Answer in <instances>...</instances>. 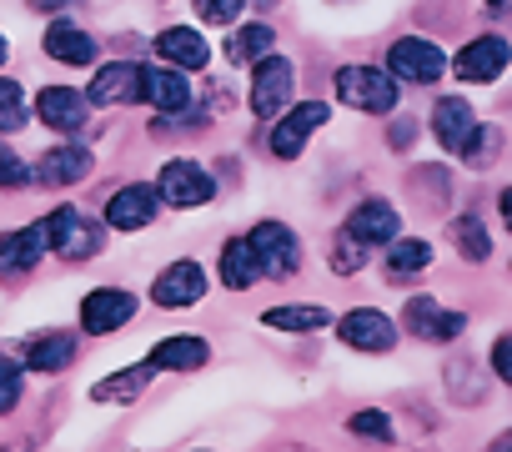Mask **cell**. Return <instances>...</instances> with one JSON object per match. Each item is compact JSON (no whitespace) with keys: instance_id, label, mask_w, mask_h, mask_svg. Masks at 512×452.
<instances>
[{"instance_id":"obj_28","label":"cell","mask_w":512,"mask_h":452,"mask_svg":"<svg viewBox=\"0 0 512 452\" xmlns=\"http://www.w3.org/2000/svg\"><path fill=\"white\" fill-rule=\"evenodd\" d=\"M332 322H337V312H327V307H317V302H302V307H272V312L262 317V327H272V332H297V337L327 332Z\"/></svg>"},{"instance_id":"obj_2","label":"cell","mask_w":512,"mask_h":452,"mask_svg":"<svg viewBox=\"0 0 512 452\" xmlns=\"http://www.w3.org/2000/svg\"><path fill=\"white\" fill-rule=\"evenodd\" d=\"M246 242H251L256 262H262L267 282H287V277L302 272V242H297V232L287 221H256L246 232Z\"/></svg>"},{"instance_id":"obj_22","label":"cell","mask_w":512,"mask_h":452,"mask_svg":"<svg viewBox=\"0 0 512 452\" xmlns=\"http://www.w3.org/2000/svg\"><path fill=\"white\" fill-rule=\"evenodd\" d=\"M211 362V342L196 337V332H176V337H161L151 352H146V367L151 372H201Z\"/></svg>"},{"instance_id":"obj_9","label":"cell","mask_w":512,"mask_h":452,"mask_svg":"<svg viewBox=\"0 0 512 452\" xmlns=\"http://www.w3.org/2000/svg\"><path fill=\"white\" fill-rule=\"evenodd\" d=\"M206 267L201 262H191V257H176V262H166L161 272H156V282H151V302L156 307H166V312H181V307H196L201 297H206Z\"/></svg>"},{"instance_id":"obj_25","label":"cell","mask_w":512,"mask_h":452,"mask_svg":"<svg viewBox=\"0 0 512 452\" xmlns=\"http://www.w3.org/2000/svg\"><path fill=\"white\" fill-rule=\"evenodd\" d=\"M216 277H221L226 292H246V287H256V282H267V277H262V262H256V252H251L246 237H231V242L221 247Z\"/></svg>"},{"instance_id":"obj_12","label":"cell","mask_w":512,"mask_h":452,"mask_svg":"<svg viewBox=\"0 0 512 452\" xmlns=\"http://www.w3.org/2000/svg\"><path fill=\"white\" fill-rule=\"evenodd\" d=\"M402 327H407L417 342H457V337L467 332V312H447L437 297L417 292V297H407V307H402Z\"/></svg>"},{"instance_id":"obj_23","label":"cell","mask_w":512,"mask_h":452,"mask_svg":"<svg viewBox=\"0 0 512 452\" xmlns=\"http://www.w3.org/2000/svg\"><path fill=\"white\" fill-rule=\"evenodd\" d=\"M141 101L146 106H156L161 116H191V81H186V71H176V66H146V91H141Z\"/></svg>"},{"instance_id":"obj_16","label":"cell","mask_w":512,"mask_h":452,"mask_svg":"<svg viewBox=\"0 0 512 452\" xmlns=\"http://www.w3.org/2000/svg\"><path fill=\"white\" fill-rule=\"evenodd\" d=\"M76 352H81V342H76V332H66V327H46V332H36V337L21 342L26 372H41V377L71 372V367H76Z\"/></svg>"},{"instance_id":"obj_15","label":"cell","mask_w":512,"mask_h":452,"mask_svg":"<svg viewBox=\"0 0 512 452\" xmlns=\"http://www.w3.org/2000/svg\"><path fill=\"white\" fill-rule=\"evenodd\" d=\"M36 121L51 126L56 136H81L91 126V101L76 86H46L36 96Z\"/></svg>"},{"instance_id":"obj_44","label":"cell","mask_w":512,"mask_h":452,"mask_svg":"<svg viewBox=\"0 0 512 452\" xmlns=\"http://www.w3.org/2000/svg\"><path fill=\"white\" fill-rule=\"evenodd\" d=\"M191 452H216V447H191Z\"/></svg>"},{"instance_id":"obj_26","label":"cell","mask_w":512,"mask_h":452,"mask_svg":"<svg viewBox=\"0 0 512 452\" xmlns=\"http://www.w3.org/2000/svg\"><path fill=\"white\" fill-rule=\"evenodd\" d=\"M427 267H432V242H422V237H397V242L387 247V257H382V272H387L392 287L417 282Z\"/></svg>"},{"instance_id":"obj_37","label":"cell","mask_w":512,"mask_h":452,"mask_svg":"<svg viewBox=\"0 0 512 452\" xmlns=\"http://www.w3.org/2000/svg\"><path fill=\"white\" fill-rule=\"evenodd\" d=\"M487 372H492L497 382H507V387H512V332L492 337V347H487Z\"/></svg>"},{"instance_id":"obj_3","label":"cell","mask_w":512,"mask_h":452,"mask_svg":"<svg viewBox=\"0 0 512 452\" xmlns=\"http://www.w3.org/2000/svg\"><path fill=\"white\" fill-rule=\"evenodd\" d=\"M337 86V101L352 106V111H367V116H387L397 106V81L377 66H342L332 76Z\"/></svg>"},{"instance_id":"obj_27","label":"cell","mask_w":512,"mask_h":452,"mask_svg":"<svg viewBox=\"0 0 512 452\" xmlns=\"http://www.w3.org/2000/svg\"><path fill=\"white\" fill-rule=\"evenodd\" d=\"M151 367L141 362V367H121V372H111V377H101V382H91V402H101V407H131V402H141L146 397V387H151Z\"/></svg>"},{"instance_id":"obj_20","label":"cell","mask_w":512,"mask_h":452,"mask_svg":"<svg viewBox=\"0 0 512 452\" xmlns=\"http://www.w3.org/2000/svg\"><path fill=\"white\" fill-rule=\"evenodd\" d=\"M96 171V151L81 146V141H56L46 156H36V181L61 191V186H76Z\"/></svg>"},{"instance_id":"obj_14","label":"cell","mask_w":512,"mask_h":452,"mask_svg":"<svg viewBox=\"0 0 512 452\" xmlns=\"http://www.w3.org/2000/svg\"><path fill=\"white\" fill-rule=\"evenodd\" d=\"M477 131H482V121H477V111H472L467 96H442L432 106V136H437V146L447 156H467L472 141H477Z\"/></svg>"},{"instance_id":"obj_31","label":"cell","mask_w":512,"mask_h":452,"mask_svg":"<svg viewBox=\"0 0 512 452\" xmlns=\"http://www.w3.org/2000/svg\"><path fill=\"white\" fill-rule=\"evenodd\" d=\"M347 432L362 437V442H372V447H397V422H392V412H382V407L352 412V417H347Z\"/></svg>"},{"instance_id":"obj_18","label":"cell","mask_w":512,"mask_h":452,"mask_svg":"<svg viewBox=\"0 0 512 452\" xmlns=\"http://www.w3.org/2000/svg\"><path fill=\"white\" fill-rule=\"evenodd\" d=\"M141 91H146V66L106 61V66H96V76L86 86V101L91 106H131V101H141Z\"/></svg>"},{"instance_id":"obj_24","label":"cell","mask_w":512,"mask_h":452,"mask_svg":"<svg viewBox=\"0 0 512 452\" xmlns=\"http://www.w3.org/2000/svg\"><path fill=\"white\" fill-rule=\"evenodd\" d=\"M151 46H156V56H161L166 66H176V71H201V66L211 61L206 36H201V31H191V26H166Z\"/></svg>"},{"instance_id":"obj_19","label":"cell","mask_w":512,"mask_h":452,"mask_svg":"<svg viewBox=\"0 0 512 452\" xmlns=\"http://www.w3.org/2000/svg\"><path fill=\"white\" fill-rule=\"evenodd\" d=\"M507 66H512V46H507L502 36H477V41H467V46L457 51V61H452L457 81H472V86H492Z\"/></svg>"},{"instance_id":"obj_40","label":"cell","mask_w":512,"mask_h":452,"mask_svg":"<svg viewBox=\"0 0 512 452\" xmlns=\"http://www.w3.org/2000/svg\"><path fill=\"white\" fill-rule=\"evenodd\" d=\"M497 206H502V226H507V232H512V186L502 191V201H497Z\"/></svg>"},{"instance_id":"obj_43","label":"cell","mask_w":512,"mask_h":452,"mask_svg":"<svg viewBox=\"0 0 512 452\" xmlns=\"http://www.w3.org/2000/svg\"><path fill=\"white\" fill-rule=\"evenodd\" d=\"M487 6H492V11H497V6H507V0H487Z\"/></svg>"},{"instance_id":"obj_38","label":"cell","mask_w":512,"mask_h":452,"mask_svg":"<svg viewBox=\"0 0 512 452\" xmlns=\"http://www.w3.org/2000/svg\"><path fill=\"white\" fill-rule=\"evenodd\" d=\"M241 11H246V0H196V16L206 26H231Z\"/></svg>"},{"instance_id":"obj_13","label":"cell","mask_w":512,"mask_h":452,"mask_svg":"<svg viewBox=\"0 0 512 452\" xmlns=\"http://www.w3.org/2000/svg\"><path fill=\"white\" fill-rule=\"evenodd\" d=\"M342 232H352L367 252H387L397 237H402V216H397V206L392 201H382V196H367V201H357L352 206V216L342 221Z\"/></svg>"},{"instance_id":"obj_5","label":"cell","mask_w":512,"mask_h":452,"mask_svg":"<svg viewBox=\"0 0 512 452\" xmlns=\"http://www.w3.org/2000/svg\"><path fill=\"white\" fill-rule=\"evenodd\" d=\"M141 312V297L126 287H96L81 297V332L86 337H116L121 327H131Z\"/></svg>"},{"instance_id":"obj_32","label":"cell","mask_w":512,"mask_h":452,"mask_svg":"<svg viewBox=\"0 0 512 452\" xmlns=\"http://www.w3.org/2000/svg\"><path fill=\"white\" fill-rule=\"evenodd\" d=\"M21 402H26V362H21V352L11 357L0 347V417H16Z\"/></svg>"},{"instance_id":"obj_34","label":"cell","mask_w":512,"mask_h":452,"mask_svg":"<svg viewBox=\"0 0 512 452\" xmlns=\"http://www.w3.org/2000/svg\"><path fill=\"white\" fill-rule=\"evenodd\" d=\"M367 262H372V252H367L352 232H337V237H332V247H327V267H332L337 277H357Z\"/></svg>"},{"instance_id":"obj_10","label":"cell","mask_w":512,"mask_h":452,"mask_svg":"<svg viewBox=\"0 0 512 452\" xmlns=\"http://www.w3.org/2000/svg\"><path fill=\"white\" fill-rule=\"evenodd\" d=\"M161 206H166V201H161V191H156L151 181H126V186L106 201L101 221L111 226V232H146Z\"/></svg>"},{"instance_id":"obj_21","label":"cell","mask_w":512,"mask_h":452,"mask_svg":"<svg viewBox=\"0 0 512 452\" xmlns=\"http://www.w3.org/2000/svg\"><path fill=\"white\" fill-rule=\"evenodd\" d=\"M41 51H46L51 61H61V66H96L101 41H96L91 31H81L76 21L56 16V21L46 26V36H41Z\"/></svg>"},{"instance_id":"obj_4","label":"cell","mask_w":512,"mask_h":452,"mask_svg":"<svg viewBox=\"0 0 512 452\" xmlns=\"http://www.w3.org/2000/svg\"><path fill=\"white\" fill-rule=\"evenodd\" d=\"M156 191H161L166 206H176V211H196V206H206V201L216 196V176H211L201 161H191V156H171V161H161Z\"/></svg>"},{"instance_id":"obj_35","label":"cell","mask_w":512,"mask_h":452,"mask_svg":"<svg viewBox=\"0 0 512 452\" xmlns=\"http://www.w3.org/2000/svg\"><path fill=\"white\" fill-rule=\"evenodd\" d=\"M31 181H36V166L26 156H16V146L0 141V191H21Z\"/></svg>"},{"instance_id":"obj_42","label":"cell","mask_w":512,"mask_h":452,"mask_svg":"<svg viewBox=\"0 0 512 452\" xmlns=\"http://www.w3.org/2000/svg\"><path fill=\"white\" fill-rule=\"evenodd\" d=\"M6 61H11V41H6V36H0V66H6Z\"/></svg>"},{"instance_id":"obj_1","label":"cell","mask_w":512,"mask_h":452,"mask_svg":"<svg viewBox=\"0 0 512 452\" xmlns=\"http://www.w3.org/2000/svg\"><path fill=\"white\" fill-rule=\"evenodd\" d=\"M41 232H46V247L61 257V262H91L106 252V237L111 226L91 211H81L76 201H61L56 211L41 216Z\"/></svg>"},{"instance_id":"obj_17","label":"cell","mask_w":512,"mask_h":452,"mask_svg":"<svg viewBox=\"0 0 512 452\" xmlns=\"http://www.w3.org/2000/svg\"><path fill=\"white\" fill-rule=\"evenodd\" d=\"M46 232H41V221L31 226H11V232H0V282H21L41 267L46 257Z\"/></svg>"},{"instance_id":"obj_36","label":"cell","mask_w":512,"mask_h":452,"mask_svg":"<svg viewBox=\"0 0 512 452\" xmlns=\"http://www.w3.org/2000/svg\"><path fill=\"white\" fill-rule=\"evenodd\" d=\"M497 146H502V131L482 121V131H477V141H472V151H467L462 161H467L472 171H482V166H492V151H497Z\"/></svg>"},{"instance_id":"obj_7","label":"cell","mask_w":512,"mask_h":452,"mask_svg":"<svg viewBox=\"0 0 512 452\" xmlns=\"http://www.w3.org/2000/svg\"><path fill=\"white\" fill-rule=\"evenodd\" d=\"M447 71V56L437 41H422V36H402L392 41L387 51V76L392 81H407V86H437Z\"/></svg>"},{"instance_id":"obj_29","label":"cell","mask_w":512,"mask_h":452,"mask_svg":"<svg viewBox=\"0 0 512 452\" xmlns=\"http://www.w3.org/2000/svg\"><path fill=\"white\" fill-rule=\"evenodd\" d=\"M272 46H277V31H272L267 21H251V26H236V31H231L226 61H231V66H256L262 56H272Z\"/></svg>"},{"instance_id":"obj_33","label":"cell","mask_w":512,"mask_h":452,"mask_svg":"<svg viewBox=\"0 0 512 452\" xmlns=\"http://www.w3.org/2000/svg\"><path fill=\"white\" fill-rule=\"evenodd\" d=\"M31 126V101H26V86L0 76V136H16Z\"/></svg>"},{"instance_id":"obj_30","label":"cell","mask_w":512,"mask_h":452,"mask_svg":"<svg viewBox=\"0 0 512 452\" xmlns=\"http://www.w3.org/2000/svg\"><path fill=\"white\" fill-rule=\"evenodd\" d=\"M447 242L457 247V257L467 262H487L492 257V237H487V226L477 216H452L447 221Z\"/></svg>"},{"instance_id":"obj_41","label":"cell","mask_w":512,"mask_h":452,"mask_svg":"<svg viewBox=\"0 0 512 452\" xmlns=\"http://www.w3.org/2000/svg\"><path fill=\"white\" fill-rule=\"evenodd\" d=\"M487 452H512V427H507V432H497V437H492V447H487Z\"/></svg>"},{"instance_id":"obj_39","label":"cell","mask_w":512,"mask_h":452,"mask_svg":"<svg viewBox=\"0 0 512 452\" xmlns=\"http://www.w3.org/2000/svg\"><path fill=\"white\" fill-rule=\"evenodd\" d=\"M26 6H31V11H46V16H51V11L61 16L66 6H76V0H26Z\"/></svg>"},{"instance_id":"obj_8","label":"cell","mask_w":512,"mask_h":452,"mask_svg":"<svg viewBox=\"0 0 512 452\" xmlns=\"http://www.w3.org/2000/svg\"><path fill=\"white\" fill-rule=\"evenodd\" d=\"M292 76L297 66L287 56H262L251 66V111L262 116V121H277L292 101Z\"/></svg>"},{"instance_id":"obj_11","label":"cell","mask_w":512,"mask_h":452,"mask_svg":"<svg viewBox=\"0 0 512 452\" xmlns=\"http://www.w3.org/2000/svg\"><path fill=\"white\" fill-rule=\"evenodd\" d=\"M327 121H332L327 101H302V106H287V111H282V121L272 126V156H277V161H297V156L307 151L312 131H322Z\"/></svg>"},{"instance_id":"obj_6","label":"cell","mask_w":512,"mask_h":452,"mask_svg":"<svg viewBox=\"0 0 512 452\" xmlns=\"http://www.w3.org/2000/svg\"><path fill=\"white\" fill-rule=\"evenodd\" d=\"M337 342L352 347V352H367V357H387L397 347V322L382 312V307H352L342 312L337 322Z\"/></svg>"}]
</instances>
